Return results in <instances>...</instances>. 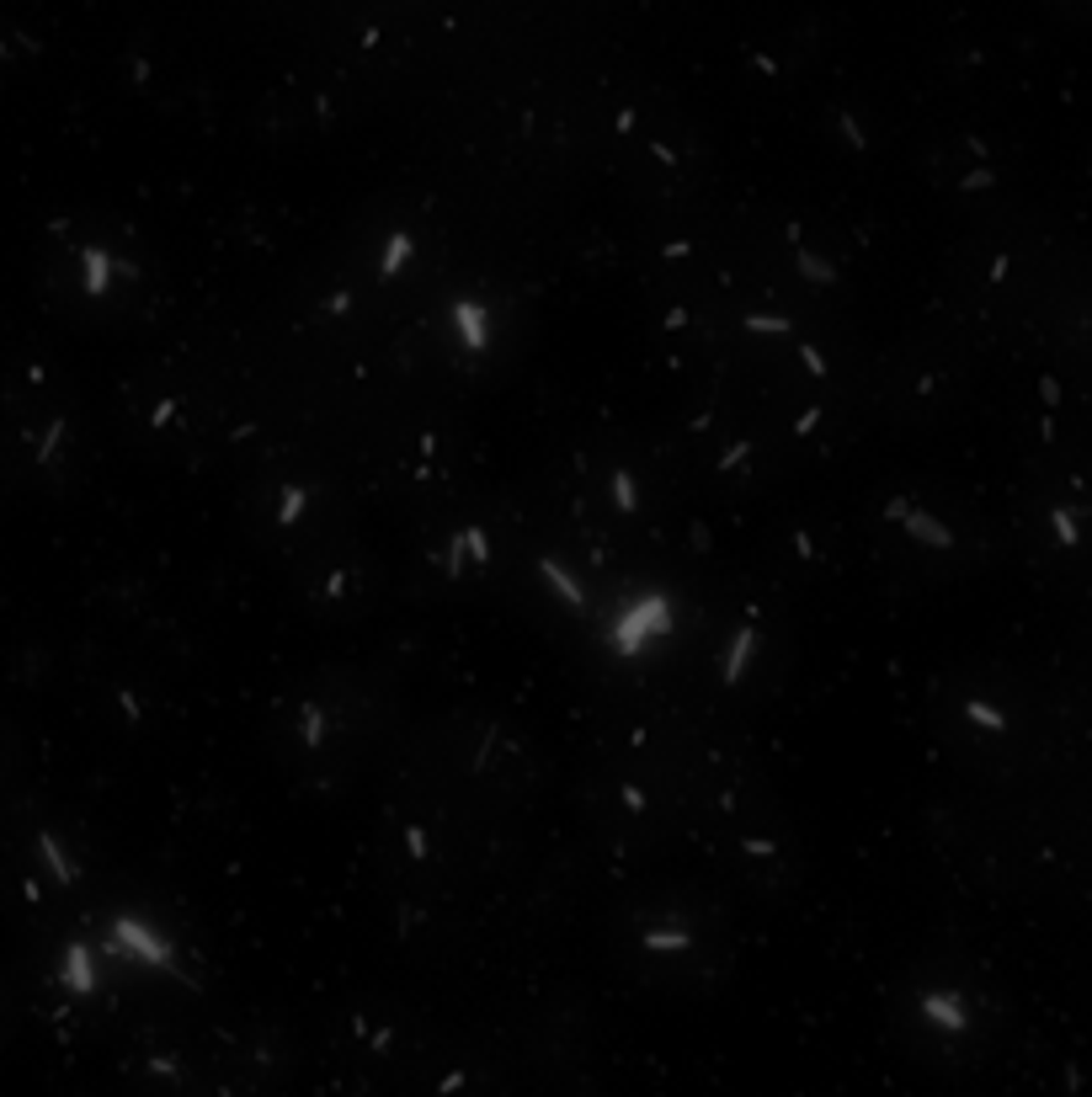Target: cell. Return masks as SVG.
Here are the masks:
<instances>
[{"instance_id": "cell-19", "label": "cell", "mask_w": 1092, "mask_h": 1097, "mask_svg": "<svg viewBox=\"0 0 1092 1097\" xmlns=\"http://www.w3.org/2000/svg\"><path fill=\"white\" fill-rule=\"evenodd\" d=\"M283 1076H288V1060L272 1049V1039L245 1028L240 1039H229L198 1065V1081L187 1097H283Z\"/></svg>"}, {"instance_id": "cell-9", "label": "cell", "mask_w": 1092, "mask_h": 1097, "mask_svg": "<svg viewBox=\"0 0 1092 1097\" xmlns=\"http://www.w3.org/2000/svg\"><path fill=\"white\" fill-rule=\"evenodd\" d=\"M1018 671L1002 661H970L954 666L933 682L927 692V724L933 741L959 762L986 778H1002L1007 768L1023 762L1028 736H1034V714L1018 698Z\"/></svg>"}, {"instance_id": "cell-17", "label": "cell", "mask_w": 1092, "mask_h": 1097, "mask_svg": "<svg viewBox=\"0 0 1092 1097\" xmlns=\"http://www.w3.org/2000/svg\"><path fill=\"white\" fill-rule=\"evenodd\" d=\"M432 1028L416 1023L400 1001H352L330 1017V1044L357 1081H406Z\"/></svg>"}, {"instance_id": "cell-12", "label": "cell", "mask_w": 1092, "mask_h": 1097, "mask_svg": "<svg viewBox=\"0 0 1092 1097\" xmlns=\"http://www.w3.org/2000/svg\"><path fill=\"white\" fill-rule=\"evenodd\" d=\"M784 629L773 618L768 597H741L719 592L714 607L693 623V650H698V676L714 692H768L784 671Z\"/></svg>"}, {"instance_id": "cell-10", "label": "cell", "mask_w": 1092, "mask_h": 1097, "mask_svg": "<svg viewBox=\"0 0 1092 1097\" xmlns=\"http://www.w3.org/2000/svg\"><path fill=\"white\" fill-rule=\"evenodd\" d=\"M570 533L586 538L597 554H618L624 544L645 538L671 507V475L645 443H592L570 459L565 475Z\"/></svg>"}, {"instance_id": "cell-20", "label": "cell", "mask_w": 1092, "mask_h": 1097, "mask_svg": "<svg viewBox=\"0 0 1092 1097\" xmlns=\"http://www.w3.org/2000/svg\"><path fill=\"white\" fill-rule=\"evenodd\" d=\"M949 144L959 150V166H938V182L949 192H980V198L1002 192V166H991V144L980 134H959Z\"/></svg>"}, {"instance_id": "cell-13", "label": "cell", "mask_w": 1092, "mask_h": 1097, "mask_svg": "<svg viewBox=\"0 0 1092 1097\" xmlns=\"http://www.w3.org/2000/svg\"><path fill=\"white\" fill-rule=\"evenodd\" d=\"M687 459L719 491H763L789 459L763 411H741L731 395H709L687 411Z\"/></svg>"}, {"instance_id": "cell-21", "label": "cell", "mask_w": 1092, "mask_h": 1097, "mask_svg": "<svg viewBox=\"0 0 1092 1097\" xmlns=\"http://www.w3.org/2000/svg\"><path fill=\"white\" fill-rule=\"evenodd\" d=\"M1044 6H1055V12H1071V17H1087V12H1092V0H1044Z\"/></svg>"}, {"instance_id": "cell-3", "label": "cell", "mask_w": 1092, "mask_h": 1097, "mask_svg": "<svg viewBox=\"0 0 1092 1097\" xmlns=\"http://www.w3.org/2000/svg\"><path fill=\"white\" fill-rule=\"evenodd\" d=\"M890 1039L901 1055L933 1070H970L1002 1049L1007 1001L1002 980L965 948L933 943L911 954L885 996Z\"/></svg>"}, {"instance_id": "cell-4", "label": "cell", "mask_w": 1092, "mask_h": 1097, "mask_svg": "<svg viewBox=\"0 0 1092 1097\" xmlns=\"http://www.w3.org/2000/svg\"><path fill=\"white\" fill-rule=\"evenodd\" d=\"M38 288L54 314L91 330L139 325L160 298L155 251L113 213L75 208L38 240Z\"/></svg>"}, {"instance_id": "cell-18", "label": "cell", "mask_w": 1092, "mask_h": 1097, "mask_svg": "<svg viewBox=\"0 0 1092 1097\" xmlns=\"http://www.w3.org/2000/svg\"><path fill=\"white\" fill-rule=\"evenodd\" d=\"M406 1081L416 1097H501L507 1070L470 1033H427Z\"/></svg>"}, {"instance_id": "cell-8", "label": "cell", "mask_w": 1092, "mask_h": 1097, "mask_svg": "<svg viewBox=\"0 0 1092 1097\" xmlns=\"http://www.w3.org/2000/svg\"><path fill=\"white\" fill-rule=\"evenodd\" d=\"M123 416L139 432V443L171 464H203L224 453L229 432L240 427L235 384L192 357L150 362L123 395Z\"/></svg>"}, {"instance_id": "cell-5", "label": "cell", "mask_w": 1092, "mask_h": 1097, "mask_svg": "<svg viewBox=\"0 0 1092 1097\" xmlns=\"http://www.w3.org/2000/svg\"><path fill=\"white\" fill-rule=\"evenodd\" d=\"M608 954L645 991L709 996L731 980V922L693 885H645L613 906Z\"/></svg>"}, {"instance_id": "cell-14", "label": "cell", "mask_w": 1092, "mask_h": 1097, "mask_svg": "<svg viewBox=\"0 0 1092 1097\" xmlns=\"http://www.w3.org/2000/svg\"><path fill=\"white\" fill-rule=\"evenodd\" d=\"M795 847L800 842H795V832H789V821L779 816L773 800H719L714 805L709 853L736 890H752V895L789 890L795 874H800Z\"/></svg>"}, {"instance_id": "cell-6", "label": "cell", "mask_w": 1092, "mask_h": 1097, "mask_svg": "<svg viewBox=\"0 0 1092 1097\" xmlns=\"http://www.w3.org/2000/svg\"><path fill=\"white\" fill-rule=\"evenodd\" d=\"M385 730V703L357 671H314L272 708V757L304 789L346 784Z\"/></svg>"}, {"instance_id": "cell-16", "label": "cell", "mask_w": 1092, "mask_h": 1097, "mask_svg": "<svg viewBox=\"0 0 1092 1097\" xmlns=\"http://www.w3.org/2000/svg\"><path fill=\"white\" fill-rule=\"evenodd\" d=\"M965 390H970V362L954 336H917L885 368V406L906 432L949 427Z\"/></svg>"}, {"instance_id": "cell-2", "label": "cell", "mask_w": 1092, "mask_h": 1097, "mask_svg": "<svg viewBox=\"0 0 1092 1097\" xmlns=\"http://www.w3.org/2000/svg\"><path fill=\"white\" fill-rule=\"evenodd\" d=\"M858 544L869 565L901 592H943L996 560L980 501L938 475L880 480L858 507Z\"/></svg>"}, {"instance_id": "cell-7", "label": "cell", "mask_w": 1092, "mask_h": 1097, "mask_svg": "<svg viewBox=\"0 0 1092 1097\" xmlns=\"http://www.w3.org/2000/svg\"><path fill=\"white\" fill-rule=\"evenodd\" d=\"M91 464V438L70 374L49 352L22 346L6 384V480L33 496L70 491Z\"/></svg>"}, {"instance_id": "cell-11", "label": "cell", "mask_w": 1092, "mask_h": 1097, "mask_svg": "<svg viewBox=\"0 0 1092 1097\" xmlns=\"http://www.w3.org/2000/svg\"><path fill=\"white\" fill-rule=\"evenodd\" d=\"M416 560H422V576L443 597H480V592L517 581L523 533H517L512 512L485 501V496L438 501V507H427Z\"/></svg>"}, {"instance_id": "cell-15", "label": "cell", "mask_w": 1092, "mask_h": 1097, "mask_svg": "<svg viewBox=\"0 0 1092 1097\" xmlns=\"http://www.w3.org/2000/svg\"><path fill=\"white\" fill-rule=\"evenodd\" d=\"M613 171L629 176L639 192L650 198H677L693 192V182L703 176V144L693 134V123L661 102H629L613 118Z\"/></svg>"}, {"instance_id": "cell-1", "label": "cell", "mask_w": 1092, "mask_h": 1097, "mask_svg": "<svg viewBox=\"0 0 1092 1097\" xmlns=\"http://www.w3.org/2000/svg\"><path fill=\"white\" fill-rule=\"evenodd\" d=\"M251 544L320 618H357L379 597V560L336 485L314 469L277 464L245 496Z\"/></svg>"}]
</instances>
